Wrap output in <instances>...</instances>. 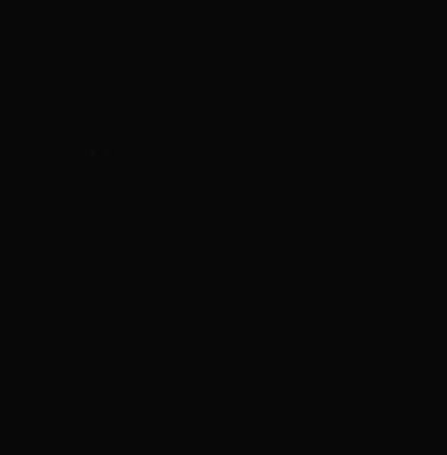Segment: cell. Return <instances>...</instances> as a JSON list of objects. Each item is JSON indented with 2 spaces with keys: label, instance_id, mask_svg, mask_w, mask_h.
I'll return each mask as SVG.
<instances>
[{
  "label": "cell",
  "instance_id": "6da1fadb",
  "mask_svg": "<svg viewBox=\"0 0 447 455\" xmlns=\"http://www.w3.org/2000/svg\"><path fill=\"white\" fill-rule=\"evenodd\" d=\"M443 139H447V124H443Z\"/></svg>",
  "mask_w": 447,
  "mask_h": 455
}]
</instances>
